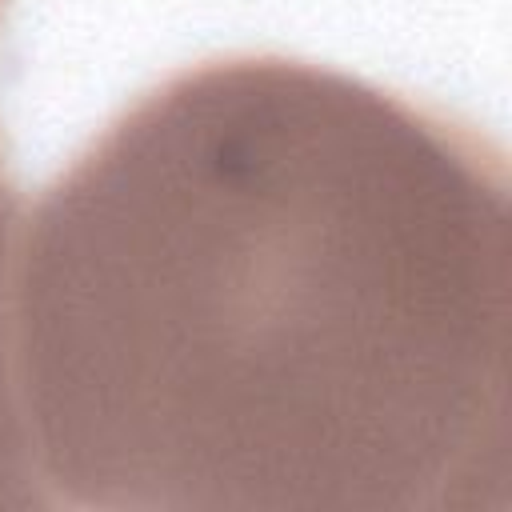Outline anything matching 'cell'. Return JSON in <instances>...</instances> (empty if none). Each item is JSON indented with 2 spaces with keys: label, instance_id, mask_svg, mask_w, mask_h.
Returning a JSON list of instances; mask_svg holds the SVG:
<instances>
[{
  "label": "cell",
  "instance_id": "6da1fadb",
  "mask_svg": "<svg viewBox=\"0 0 512 512\" xmlns=\"http://www.w3.org/2000/svg\"><path fill=\"white\" fill-rule=\"evenodd\" d=\"M12 360L48 508L508 512V168L296 56L172 72L40 192Z\"/></svg>",
  "mask_w": 512,
  "mask_h": 512
},
{
  "label": "cell",
  "instance_id": "7a4b0ae2",
  "mask_svg": "<svg viewBox=\"0 0 512 512\" xmlns=\"http://www.w3.org/2000/svg\"><path fill=\"white\" fill-rule=\"evenodd\" d=\"M20 196L8 180L0 156V508H48L28 432L16 392V360H12V268H16V240H20Z\"/></svg>",
  "mask_w": 512,
  "mask_h": 512
},
{
  "label": "cell",
  "instance_id": "3957f363",
  "mask_svg": "<svg viewBox=\"0 0 512 512\" xmlns=\"http://www.w3.org/2000/svg\"><path fill=\"white\" fill-rule=\"evenodd\" d=\"M0 4H4V0H0Z\"/></svg>",
  "mask_w": 512,
  "mask_h": 512
}]
</instances>
